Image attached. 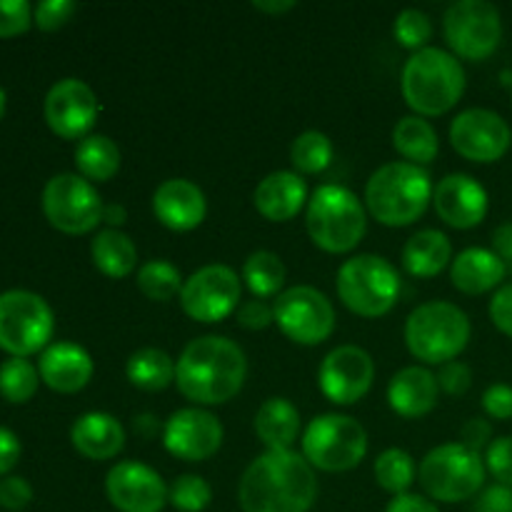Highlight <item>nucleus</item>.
Instances as JSON below:
<instances>
[{
  "label": "nucleus",
  "mask_w": 512,
  "mask_h": 512,
  "mask_svg": "<svg viewBox=\"0 0 512 512\" xmlns=\"http://www.w3.org/2000/svg\"><path fill=\"white\" fill-rule=\"evenodd\" d=\"M238 500L243 512H308L318 500V478L303 455L268 450L243 473Z\"/></svg>",
  "instance_id": "f257e3e1"
},
{
  "label": "nucleus",
  "mask_w": 512,
  "mask_h": 512,
  "mask_svg": "<svg viewBox=\"0 0 512 512\" xmlns=\"http://www.w3.org/2000/svg\"><path fill=\"white\" fill-rule=\"evenodd\" d=\"M248 360L238 343L223 335H203L188 343L175 365L183 398L198 405H223L243 390Z\"/></svg>",
  "instance_id": "f03ea898"
},
{
  "label": "nucleus",
  "mask_w": 512,
  "mask_h": 512,
  "mask_svg": "<svg viewBox=\"0 0 512 512\" xmlns=\"http://www.w3.org/2000/svg\"><path fill=\"white\" fill-rule=\"evenodd\" d=\"M428 170L413 163H388L370 175L365 205L380 225L405 228L423 218L433 200Z\"/></svg>",
  "instance_id": "7ed1b4c3"
},
{
  "label": "nucleus",
  "mask_w": 512,
  "mask_h": 512,
  "mask_svg": "<svg viewBox=\"0 0 512 512\" xmlns=\"http://www.w3.org/2000/svg\"><path fill=\"white\" fill-rule=\"evenodd\" d=\"M403 98L420 118L448 113L465 93V70L453 53L423 48L408 58L400 78Z\"/></svg>",
  "instance_id": "20e7f679"
},
{
  "label": "nucleus",
  "mask_w": 512,
  "mask_h": 512,
  "mask_svg": "<svg viewBox=\"0 0 512 512\" xmlns=\"http://www.w3.org/2000/svg\"><path fill=\"white\" fill-rule=\"evenodd\" d=\"M470 340V320L448 300H430L418 305L405 320V343L418 360L445 365L458 358Z\"/></svg>",
  "instance_id": "39448f33"
},
{
  "label": "nucleus",
  "mask_w": 512,
  "mask_h": 512,
  "mask_svg": "<svg viewBox=\"0 0 512 512\" xmlns=\"http://www.w3.org/2000/svg\"><path fill=\"white\" fill-rule=\"evenodd\" d=\"M308 235L325 253H350L368 230L365 208L358 195L343 185H320L308 200Z\"/></svg>",
  "instance_id": "423d86ee"
},
{
  "label": "nucleus",
  "mask_w": 512,
  "mask_h": 512,
  "mask_svg": "<svg viewBox=\"0 0 512 512\" xmlns=\"http://www.w3.org/2000/svg\"><path fill=\"white\" fill-rule=\"evenodd\" d=\"M338 298L360 318H383L393 310L400 295V275L380 255H355L338 270Z\"/></svg>",
  "instance_id": "0eeeda50"
},
{
  "label": "nucleus",
  "mask_w": 512,
  "mask_h": 512,
  "mask_svg": "<svg viewBox=\"0 0 512 512\" xmlns=\"http://www.w3.org/2000/svg\"><path fill=\"white\" fill-rule=\"evenodd\" d=\"M485 460L463 443L438 445L418 468L420 485L438 503H463L475 498L485 483Z\"/></svg>",
  "instance_id": "6e6552de"
},
{
  "label": "nucleus",
  "mask_w": 512,
  "mask_h": 512,
  "mask_svg": "<svg viewBox=\"0 0 512 512\" xmlns=\"http://www.w3.org/2000/svg\"><path fill=\"white\" fill-rule=\"evenodd\" d=\"M368 433L350 415H318L303 433V458L325 473H345L363 463Z\"/></svg>",
  "instance_id": "1a4fd4ad"
},
{
  "label": "nucleus",
  "mask_w": 512,
  "mask_h": 512,
  "mask_svg": "<svg viewBox=\"0 0 512 512\" xmlns=\"http://www.w3.org/2000/svg\"><path fill=\"white\" fill-rule=\"evenodd\" d=\"M53 310L30 290L0 293V348L13 358H28L53 338Z\"/></svg>",
  "instance_id": "9d476101"
},
{
  "label": "nucleus",
  "mask_w": 512,
  "mask_h": 512,
  "mask_svg": "<svg viewBox=\"0 0 512 512\" xmlns=\"http://www.w3.org/2000/svg\"><path fill=\"white\" fill-rule=\"evenodd\" d=\"M443 30L455 58L480 63L500 48L503 18L488 0H458L445 10Z\"/></svg>",
  "instance_id": "9b49d317"
},
{
  "label": "nucleus",
  "mask_w": 512,
  "mask_h": 512,
  "mask_svg": "<svg viewBox=\"0 0 512 512\" xmlns=\"http://www.w3.org/2000/svg\"><path fill=\"white\" fill-rule=\"evenodd\" d=\"M103 210V198L83 175L60 173L50 178L43 190V213L60 233H90L103 223Z\"/></svg>",
  "instance_id": "f8f14e48"
},
{
  "label": "nucleus",
  "mask_w": 512,
  "mask_h": 512,
  "mask_svg": "<svg viewBox=\"0 0 512 512\" xmlns=\"http://www.w3.org/2000/svg\"><path fill=\"white\" fill-rule=\"evenodd\" d=\"M273 315L285 338L298 345H320L333 335V303L310 285H295L283 290L273 305Z\"/></svg>",
  "instance_id": "ddd939ff"
},
{
  "label": "nucleus",
  "mask_w": 512,
  "mask_h": 512,
  "mask_svg": "<svg viewBox=\"0 0 512 512\" xmlns=\"http://www.w3.org/2000/svg\"><path fill=\"white\" fill-rule=\"evenodd\" d=\"M240 280L228 265H205L195 270L180 290L185 315L198 323H220L240 308Z\"/></svg>",
  "instance_id": "4468645a"
},
{
  "label": "nucleus",
  "mask_w": 512,
  "mask_h": 512,
  "mask_svg": "<svg viewBox=\"0 0 512 512\" xmlns=\"http://www.w3.org/2000/svg\"><path fill=\"white\" fill-rule=\"evenodd\" d=\"M450 143L470 163H498L508 153L512 130L495 110L470 108L450 125Z\"/></svg>",
  "instance_id": "2eb2a0df"
},
{
  "label": "nucleus",
  "mask_w": 512,
  "mask_h": 512,
  "mask_svg": "<svg viewBox=\"0 0 512 512\" xmlns=\"http://www.w3.org/2000/svg\"><path fill=\"white\" fill-rule=\"evenodd\" d=\"M375 363L368 350L358 345H340L320 363L318 383L325 398L335 405H355L370 393Z\"/></svg>",
  "instance_id": "dca6fc26"
},
{
  "label": "nucleus",
  "mask_w": 512,
  "mask_h": 512,
  "mask_svg": "<svg viewBox=\"0 0 512 512\" xmlns=\"http://www.w3.org/2000/svg\"><path fill=\"white\" fill-rule=\"evenodd\" d=\"M98 98L78 78L58 80L48 90L43 103L45 123L50 125L55 135L65 140H83L88 138V130L98 120Z\"/></svg>",
  "instance_id": "f3484780"
},
{
  "label": "nucleus",
  "mask_w": 512,
  "mask_h": 512,
  "mask_svg": "<svg viewBox=\"0 0 512 512\" xmlns=\"http://www.w3.org/2000/svg\"><path fill=\"white\" fill-rule=\"evenodd\" d=\"M223 425L213 413L200 408L175 410L163 425V443L170 455L185 463L213 458L223 445Z\"/></svg>",
  "instance_id": "a211bd4d"
},
{
  "label": "nucleus",
  "mask_w": 512,
  "mask_h": 512,
  "mask_svg": "<svg viewBox=\"0 0 512 512\" xmlns=\"http://www.w3.org/2000/svg\"><path fill=\"white\" fill-rule=\"evenodd\" d=\"M105 493L120 512H160L168 505V485L153 468L125 460L110 468Z\"/></svg>",
  "instance_id": "6ab92c4d"
},
{
  "label": "nucleus",
  "mask_w": 512,
  "mask_h": 512,
  "mask_svg": "<svg viewBox=\"0 0 512 512\" xmlns=\"http://www.w3.org/2000/svg\"><path fill=\"white\" fill-rule=\"evenodd\" d=\"M433 205L445 225L470 230L488 215V193L473 175L450 173L435 185Z\"/></svg>",
  "instance_id": "aec40b11"
},
{
  "label": "nucleus",
  "mask_w": 512,
  "mask_h": 512,
  "mask_svg": "<svg viewBox=\"0 0 512 512\" xmlns=\"http://www.w3.org/2000/svg\"><path fill=\"white\" fill-rule=\"evenodd\" d=\"M153 213L165 228L175 233H188L203 223L208 203H205L203 190L195 183L185 178H170L155 190Z\"/></svg>",
  "instance_id": "412c9836"
},
{
  "label": "nucleus",
  "mask_w": 512,
  "mask_h": 512,
  "mask_svg": "<svg viewBox=\"0 0 512 512\" xmlns=\"http://www.w3.org/2000/svg\"><path fill=\"white\" fill-rule=\"evenodd\" d=\"M40 380L55 393H78L93 378V360L88 350L75 343H53L40 355Z\"/></svg>",
  "instance_id": "4be33fe9"
},
{
  "label": "nucleus",
  "mask_w": 512,
  "mask_h": 512,
  "mask_svg": "<svg viewBox=\"0 0 512 512\" xmlns=\"http://www.w3.org/2000/svg\"><path fill=\"white\" fill-rule=\"evenodd\" d=\"M255 208L265 220L273 223H288L303 210L308 200V188L298 173L290 170H275L265 175L255 188Z\"/></svg>",
  "instance_id": "5701e85b"
},
{
  "label": "nucleus",
  "mask_w": 512,
  "mask_h": 512,
  "mask_svg": "<svg viewBox=\"0 0 512 512\" xmlns=\"http://www.w3.org/2000/svg\"><path fill=\"white\" fill-rule=\"evenodd\" d=\"M438 388V378L428 368L410 365L390 380L388 403L400 418H423L438 405Z\"/></svg>",
  "instance_id": "b1692460"
},
{
  "label": "nucleus",
  "mask_w": 512,
  "mask_h": 512,
  "mask_svg": "<svg viewBox=\"0 0 512 512\" xmlns=\"http://www.w3.org/2000/svg\"><path fill=\"white\" fill-rule=\"evenodd\" d=\"M73 448L88 460H110L125 448V430L113 415L85 413L70 428Z\"/></svg>",
  "instance_id": "393cba45"
},
{
  "label": "nucleus",
  "mask_w": 512,
  "mask_h": 512,
  "mask_svg": "<svg viewBox=\"0 0 512 512\" xmlns=\"http://www.w3.org/2000/svg\"><path fill=\"white\" fill-rule=\"evenodd\" d=\"M505 273H508V268L493 250L468 248L453 260L450 280L460 293L483 295L498 288L505 280Z\"/></svg>",
  "instance_id": "a878e982"
},
{
  "label": "nucleus",
  "mask_w": 512,
  "mask_h": 512,
  "mask_svg": "<svg viewBox=\"0 0 512 512\" xmlns=\"http://www.w3.org/2000/svg\"><path fill=\"white\" fill-rule=\"evenodd\" d=\"M453 258L450 238L440 230H418L403 248V268L413 278H435Z\"/></svg>",
  "instance_id": "bb28decb"
},
{
  "label": "nucleus",
  "mask_w": 512,
  "mask_h": 512,
  "mask_svg": "<svg viewBox=\"0 0 512 512\" xmlns=\"http://www.w3.org/2000/svg\"><path fill=\"white\" fill-rule=\"evenodd\" d=\"M255 433L268 450H290L300 433L298 408L285 398H268L255 415Z\"/></svg>",
  "instance_id": "cd10ccee"
},
{
  "label": "nucleus",
  "mask_w": 512,
  "mask_h": 512,
  "mask_svg": "<svg viewBox=\"0 0 512 512\" xmlns=\"http://www.w3.org/2000/svg\"><path fill=\"white\" fill-rule=\"evenodd\" d=\"M90 258H93L95 268L100 270L108 278H128L130 273L138 265V248L130 240V235H125L123 230H100L98 235L90 243Z\"/></svg>",
  "instance_id": "c85d7f7f"
},
{
  "label": "nucleus",
  "mask_w": 512,
  "mask_h": 512,
  "mask_svg": "<svg viewBox=\"0 0 512 512\" xmlns=\"http://www.w3.org/2000/svg\"><path fill=\"white\" fill-rule=\"evenodd\" d=\"M393 145L405 160H410L413 165H420V168L433 163L440 150L438 133L420 115H405V118L398 120V125L393 130Z\"/></svg>",
  "instance_id": "c756f323"
},
{
  "label": "nucleus",
  "mask_w": 512,
  "mask_h": 512,
  "mask_svg": "<svg viewBox=\"0 0 512 512\" xmlns=\"http://www.w3.org/2000/svg\"><path fill=\"white\" fill-rule=\"evenodd\" d=\"M125 375L135 388L158 393V390H165L175 383V363L165 350L143 348L130 355Z\"/></svg>",
  "instance_id": "7c9ffc66"
},
{
  "label": "nucleus",
  "mask_w": 512,
  "mask_h": 512,
  "mask_svg": "<svg viewBox=\"0 0 512 512\" xmlns=\"http://www.w3.org/2000/svg\"><path fill=\"white\" fill-rule=\"evenodd\" d=\"M75 165L85 180L105 183L120 170V148L108 135H88L75 148Z\"/></svg>",
  "instance_id": "2f4dec72"
},
{
  "label": "nucleus",
  "mask_w": 512,
  "mask_h": 512,
  "mask_svg": "<svg viewBox=\"0 0 512 512\" xmlns=\"http://www.w3.org/2000/svg\"><path fill=\"white\" fill-rule=\"evenodd\" d=\"M243 280L258 300L273 298L285 285V265L270 250H255L243 265Z\"/></svg>",
  "instance_id": "473e14b6"
},
{
  "label": "nucleus",
  "mask_w": 512,
  "mask_h": 512,
  "mask_svg": "<svg viewBox=\"0 0 512 512\" xmlns=\"http://www.w3.org/2000/svg\"><path fill=\"white\" fill-rule=\"evenodd\" d=\"M138 290L148 300H155V303H168L175 295H180L183 290V275L168 260H150L143 268L138 270Z\"/></svg>",
  "instance_id": "72a5a7b5"
},
{
  "label": "nucleus",
  "mask_w": 512,
  "mask_h": 512,
  "mask_svg": "<svg viewBox=\"0 0 512 512\" xmlns=\"http://www.w3.org/2000/svg\"><path fill=\"white\" fill-rule=\"evenodd\" d=\"M290 163L295 165L298 173L318 175L333 163V143L320 130H305L303 135L293 140L290 148Z\"/></svg>",
  "instance_id": "f704fd0d"
},
{
  "label": "nucleus",
  "mask_w": 512,
  "mask_h": 512,
  "mask_svg": "<svg viewBox=\"0 0 512 512\" xmlns=\"http://www.w3.org/2000/svg\"><path fill=\"white\" fill-rule=\"evenodd\" d=\"M415 460L405 450L390 448L375 460V480L390 495H405L415 483Z\"/></svg>",
  "instance_id": "c9c22d12"
},
{
  "label": "nucleus",
  "mask_w": 512,
  "mask_h": 512,
  "mask_svg": "<svg viewBox=\"0 0 512 512\" xmlns=\"http://www.w3.org/2000/svg\"><path fill=\"white\" fill-rule=\"evenodd\" d=\"M40 373L25 358H8L0 365V395L8 403H28L38 390Z\"/></svg>",
  "instance_id": "e433bc0d"
},
{
  "label": "nucleus",
  "mask_w": 512,
  "mask_h": 512,
  "mask_svg": "<svg viewBox=\"0 0 512 512\" xmlns=\"http://www.w3.org/2000/svg\"><path fill=\"white\" fill-rule=\"evenodd\" d=\"M213 500V490L200 475H180L168 488V503L180 512H203Z\"/></svg>",
  "instance_id": "4c0bfd02"
},
{
  "label": "nucleus",
  "mask_w": 512,
  "mask_h": 512,
  "mask_svg": "<svg viewBox=\"0 0 512 512\" xmlns=\"http://www.w3.org/2000/svg\"><path fill=\"white\" fill-rule=\"evenodd\" d=\"M393 35L403 48L408 50H423L428 48V40L433 38V20L428 13L418 8H408L395 18Z\"/></svg>",
  "instance_id": "58836bf2"
},
{
  "label": "nucleus",
  "mask_w": 512,
  "mask_h": 512,
  "mask_svg": "<svg viewBox=\"0 0 512 512\" xmlns=\"http://www.w3.org/2000/svg\"><path fill=\"white\" fill-rule=\"evenodd\" d=\"M485 468L498 480V485L512 488V435H505V438L490 443L488 453H485Z\"/></svg>",
  "instance_id": "ea45409f"
},
{
  "label": "nucleus",
  "mask_w": 512,
  "mask_h": 512,
  "mask_svg": "<svg viewBox=\"0 0 512 512\" xmlns=\"http://www.w3.org/2000/svg\"><path fill=\"white\" fill-rule=\"evenodd\" d=\"M33 23V8L25 0H0V38L20 35Z\"/></svg>",
  "instance_id": "a19ab883"
},
{
  "label": "nucleus",
  "mask_w": 512,
  "mask_h": 512,
  "mask_svg": "<svg viewBox=\"0 0 512 512\" xmlns=\"http://www.w3.org/2000/svg\"><path fill=\"white\" fill-rule=\"evenodd\" d=\"M75 13V3L70 0H45L33 10V20L40 30H58L63 28Z\"/></svg>",
  "instance_id": "79ce46f5"
},
{
  "label": "nucleus",
  "mask_w": 512,
  "mask_h": 512,
  "mask_svg": "<svg viewBox=\"0 0 512 512\" xmlns=\"http://www.w3.org/2000/svg\"><path fill=\"white\" fill-rule=\"evenodd\" d=\"M435 378L448 395H465L473 385V370L460 360H450V363L440 365V373Z\"/></svg>",
  "instance_id": "37998d69"
},
{
  "label": "nucleus",
  "mask_w": 512,
  "mask_h": 512,
  "mask_svg": "<svg viewBox=\"0 0 512 512\" xmlns=\"http://www.w3.org/2000/svg\"><path fill=\"white\" fill-rule=\"evenodd\" d=\"M483 410L493 420H512V388L505 383L490 385L483 393Z\"/></svg>",
  "instance_id": "c03bdc74"
},
{
  "label": "nucleus",
  "mask_w": 512,
  "mask_h": 512,
  "mask_svg": "<svg viewBox=\"0 0 512 512\" xmlns=\"http://www.w3.org/2000/svg\"><path fill=\"white\" fill-rule=\"evenodd\" d=\"M270 323H275L273 308L265 300H245L238 308V325L248 330H265Z\"/></svg>",
  "instance_id": "a18cd8bd"
},
{
  "label": "nucleus",
  "mask_w": 512,
  "mask_h": 512,
  "mask_svg": "<svg viewBox=\"0 0 512 512\" xmlns=\"http://www.w3.org/2000/svg\"><path fill=\"white\" fill-rule=\"evenodd\" d=\"M30 500H33V488H30L28 480L23 478H5L0 483V505L5 510H23L28 508Z\"/></svg>",
  "instance_id": "49530a36"
},
{
  "label": "nucleus",
  "mask_w": 512,
  "mask_h": 512,
  "mask_svg": "<svg viewBox=\"0 0 512 512\" xmlns=\"http://www.w3.org/2000/svg\"><path fill=\"white\" fill-rule=\"evenodd\" d=\"M490 320L500 333L512 338V283L503 285L490 300Z\"/></svg>",
  "instance_id": "de8ad7c7"
},
{
  "label": "nucleus",
  "mask_w": 512,
  "mask_h": 512,
  "mask_svg": "<svg viewBox=\"0 0 512 512\" xmlns=\"http://www.w3.org/2000/svg\"><path fill=\"white\" fill-rule=\"evenodd\" d=\"M473 512H512V488H508V485H490L475 500Z\"/></svg>",
  "instance_id": "09e8293b"
},
{
  "label": "nucleus",
  "mask_w": 512,
  "mask_h": 512,
  "mask_svg": "<svg viewBox=\"0 0 512 512\" xmlns=\"http://www.w3.org/2000/svg\"><path fill=\"white\" fill-rule=\"evenodd\" d=\"M460 438H463L465 448L480 453V450L490 448V443H493V425L483 418H473L463 425V430H460Z\"/></svg>",
  "instance_id": "8fccbe9b"
},
{
  "label": "nucleus",
  "mask_w": 512,
  "mask_h": 512,
  "mask_svg": "<svg viewBox=\"0 0 512 512\" xmlns=\"http://www.w3.org/2000/svg\"><path fill=\"white\" fill-rule=\"evenodd\" d=\"M20 453H23V448H20L18 435L8 428H0V475H5L18 465Z\"/></svg>",
  "instance_id": "3c124183"
},
{
  "label": "nucleus",
  "mask_w": 512,
  "mask_h": 512,
  "mask_svg": "<svg viewBox=\"0 0 512 512\" xmlns=\"http://www.w3.org/2000/svg\"><path fill=\"white\" fill-rule=\"evenodd\" d=\"M385 512H440V510L433 500L423 498V495L405 493L390 500V505L385 508Z\"/></svg>",
  "instance_id": "603ef678"
},
{
  "label": "nucleus",
  "mask_w": 512,
  "mask_h": 512,
  "mask_svg": "<svg viewBox=\"0 0 512 512\" xmlns=\"http://www.w3.org/2000/svg\"><path fill=\"white\" fill-rule=\"evenodd\" d=\"M493 253L505 263V268L512 270V223H503L493 233Z\"/></svg>",
  "instance_id": "864d4df0"
},
{
  "label": "nucleus",
  "mask_w": 512,
  "mask_h": 512,
  "mask_svg": "<svg viewBox=\"0 0 512 512\" xmlns=\"http://www.w3.org/2000/svg\"><path fill=\"white\" fill-rule=\"evenodd\" d=\"M133 430L140 435V438L150 440V438H155V435L160 433V423H158V418H155L153 413L135 415V418H133Z\"/></svg>",
  "instance_id": "5fc2aeb1"
},
{
  "label": "nucleus",
  "mask_w": 512,
  "mask_h": 512,
  "mask_svg": "<svg viewBox=\"0 0 512 512\" xmlns=\"http://www.w3.org/2000/svg\"><path fill=\"white\" fill-rule=\"evenodd\" d=\"M125 220H128V210H125L123 205H118V203L105 205V210H103V223H108L110 228L118 230L120 225L125 223Z\"/></svg>",
  "instance_id": "6e6d98bb"
},
{
  "label": "nucleus",
  "mask_w": 512,
  "mask_h": 512,
  "mask_svg": "<svg viewBox=\"0 0 512 512\" xmlns=\"http://www.w3.org/2000/svg\"><path fill=\"white\" fill-rule=\"evenodd\" d=\"M255 10H260V13H273V15H280V13H288V10L295 8L293 0H278V3H263V0H255L253 3Z\"/></svg>",
  "instance_id": "4d7b16f0"
},
{
  "label": "nucleus",
  "mask_w": 512,
  "mask_h": 512,
  "mask_svg": "<svg viewBox=\"0 0 512 512\" xmlns=\"http://www.w3.org/2000/svg\"><path fill=\"white\" fill-rule=\"evenodd\" d=\"M5 100H8L5 98V90L0 88V118H3V113H5Z\"/></svg>",
  "instance_id": "13d9d810"
}]
</instances>
